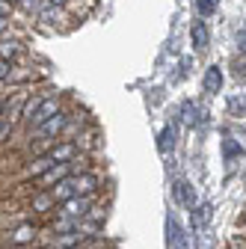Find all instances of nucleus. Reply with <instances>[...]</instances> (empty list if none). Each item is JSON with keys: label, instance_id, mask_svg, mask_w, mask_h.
Listing matches in <instances>:
<instances>
[{"label": "nucleus", "instance_id": "10", "mask_svg": "<svg viewBox=\"0 0 246 249\" xmlns=\"http://www.w3.org/2000/svg\"><path fill=\"white\" fill-rule=\"evenodd\" d=\"M30 211L33 213H51V211H56V202H53V196L48 193V190H36L33 196H30Z\"/></svg>", "mask_w": 246, "mask_h": 249}, {"label": "nucleus", "instance_id": "18", "mask_svg": "<svg viewBox=\"0 0 246 249\" xmlns=\"http://www.w3.org/2000/svg\"><path fill=\"white\" fill-rule=\"evenodd\" d=\"M193 9H196L199 18H208V15H213V9H217V0H193Z\"/></svg>", "mask_w": 246, "mask_h": 249}, {"label": "nucleus", "instance_id": "13", "mask_svg": "<svg viewBox=\"0 0 246 249\" xmlns=\"http://www.w3.org/2000/svg\"><path fill=\"white\" fill-rule=\"evenodd\" d=\"M220 151H223V160H226V163H234V160L243 158V145H240L237 140H231V137H223Z\"/></svg>", "mask_w": 246, "mask_h": 249}, {"label": "nucleus", "instance_id": "23", "mask_svg": "<svg viewBox=\"0 0 246 249\" xmlns=\"http://www.w3.org/2000/svg\"><path fill=\"white\" fill-rule=\"evenodd\" d=\"M234 66H237V71H234V74H237V77H246V62H243L240 56L234 59Z\"/></svg>", "mask_w": 246, "mask_h": 249}, {"label": "nucleus", "instance_id": "7", "mask_svg": "<svg viewBox=\"0 0 246 249\" xmlns=\"http://www.w3.org/2000/svg\"><path fill=\"white\" fill-rule=\"evenodd\" d=\"M77 151H80V145L74 140H63V142H53L48 154L53 158V163H71V160H77Z\"/></svg>", "mask_w": 246, "mask_h": 249}, {"label": "nucleus", "instance_id": "16", "mask_svg": "<svg viewBox=\"0 0 246 249\" xmlns=\"http://www.w3.org/2000/svg\"><path fill=\"white\" fill-rule=\"evenodd\" d=\"M39 21H48V24H53V27H56V24L63 27V21H69V15H66V9H59V6H51V3H48V6L42 9Z\"/></svg>", "mask_w": 246, "mask_h": 249}, {"label": "nucleus", "instance_id": "28", "mask_svg": "<svg viewBox=\"0 0 246 249\" xmlns=\"http://www.w3.org/2000/svg\"><path fill=\"white\" fill-rule=\"evenodd\" d=\"M6 3H12V6H15V3H18V0H6Z\"/></svg>", "mask_w": 246, "mask_h": 249}, {"label": "nucleus", "instance_id": "3", "mask_svg": "<svg viewBox=\"0 0 246 249\" xmlns=\"http://www.w3.org/2000/svg\"><path fill=\"white\" fill-rule=\"evenodd\" d=\"M69 128V113L63 110V113H56L53 119H48L42 128H36V131H30V137H45V140H56L59 134H63Z\"/></svg>", "mask_w": 246, "mask_h": 249}, {"label": "nucleus", "instance_id": "24", "mask_svg": "<svg viewBox=\"0 0 246 249\" xmlns=\"http://www.w3.org/2000/svg\"><path fill=\"white\" fill-rule=\"evenodd\" d=\"M51 6H59V9H69L71 6V0H48Z\"/></svg>", "mask_w": 246, "mask_h": 249}, {"label": "nucleus", "instance_id": "26", "mask_svg": "<svg viewBox=\"0 0 246 249\" xmlns=\"http://www.w3.org/2000/svg\"><path fill=\"white\" fill-rule=\"evenodd\" d=\"M240 39H243V48H246V21H243V36Z\"/></svg>", "mask_w": 246, "mask_h": 249}, {"label": "nucleus", "instance_id": "25", "mask_svg": "<svg viewBox=\"0 0 246 249\" xmlns=\"http://www.w3.org/2000/svg\"><path fill=\"white\" fill-rule=\"evenodd\" d=\"M9 24H12V21H9L6 15H0V36H3V33H6V30H9Z\"/></svg>", "mask_w": 246, "mask_h": 249}, {"label": "nucleus", "instance_id": "15", "mask_svg": "<svg viewBox=\"0 0 246 249\" xmlns=\"http://www.w3.org/2000/svg\"><path fill=\"white\" fill-rule=\"evenodd\" d=\"M178 116H181V122L187 124V128H196L199 119H202V110H199L193 101H184V104L178 107Z\"/></svg>", "mask_w": 246, "mask_h": 249}, {"label": "nucleus", "instance_id": "17", "mask_svg": "<svg viewBox=\"0 0 246 249\" xmlns=\"http://www.w3.org/2000/svg\"><path fill=\"white\" fill-rule=\"evenodd\" d=\"M24 48H21V42H0V59H9L12 62V56H18Z\"/></svg>", "mask_w": 246, "mask_h": 249}, {"label": "nucleus", "instance_id": "6", "mask_svg": "<svg viewBox=\"0 0 246 249\" xmlns=\"http://www.w3.org/2000/svg\"><path fill=\"white\" fill-rule=\"evenodd\" d=\"M101 190V175L98 172H80V175H74V193L77 196H95Z\"/></svg>", "mask_w": 246, "mask_h": 249}, {"label": "nucleus", "instance_id": "5", "mask_svg": "<svg viewBox=\"0 0 246 249\" xmlns=\"http://www.w3.org/2000/svg\"><path fill=\"white\" fill-rule=\"evenodd\" d=\"M56 163H53V158H51V154H39V158H33V160H30L24 169H21V178L24 181H39L48 169H53Z\"/></svg>", "mask_w": 246, "mask_h": 249}, {"label": "nucleus", "instance_id": "4", "mask_svg": "<svg viewBox=\"0 0 246 249\" xmlns=\"http://www.w3.org/2000/svg\"><path fill=\"white\" fill-rule=\"evenodd\" d=\"M36 237H39V226H33V223H21L6 234L9 246H33Z\"/></svg>", "mask_w": 246, "mask_h": 249}, {"label": "nucleus", "instance_id": "2", "mask_svg": "<svg viewBox=\"0 0 246 249\" xmlns=\"http://www.w3.org/2000/svg\"><path fill=\"white\" fill-rule=\"evenodd\" d=\"M56 113H63V107H59V95H48V98L42 101V107H39L33 116H30L24 124H27L30 131H36V128H42V124H45L48 119H53Z\"/></svg>", "mask_w": 246, "mask_h": 249}, {"label": "nucleus", "instance_id": "8", "mask_svg": "<svg viewBox=\"0 0 246 249\" xmlns=\"http://www.w3.org/2000/svg\"><path fill=\"white\" fill-rule=\"evenodd\" d=\"M172 199H175V205L193 211V208H196V190H193V184L184 181V178H178V181L172 184Z\"/></svg>", "mask_w": 246, "mask_h": 249}, {"label": "nucleus", "instance_id": "22", "mask_svg": "<svg viewBox=\"0 0 246 249\" xmlns=\"http://www.w3.org/2000/svg\"><path fill=\"white\" fill-rule=\"evenodd\" d=\"M228 249H246V237H231Z\"/></svg>", "mask_w": 246, "mask_h": 249}, {"label": "nucleus", "instance_id": "12", "mask_svg": "<svg viewBox=\"0 0 246 249\" xmlns=\"http://www.w3.org/2000/svg\"><path fill=\"white\" fill-rule=\"evenodd\" d=\"M51 196H53V202H56V208L59 205H63V202H69V199H74L77 193H74V175L71 178H66V181H59L56 187H51V190H48Z\"/></svg>", "mask_w": 246, "mask_h": 249}, {"label": "nucleus", "instance_id": "21", "mask_svg": "<svg viewBox=\"0 0 246 249\" xmlns=\"http://www.w3.org/2000/svg\"><path fill=\"white\" fill-rule=\"evenodd\" d=\"M246 107V101L243 98H231V104H228V110H231V116H240V110Z\"/></svg>", "mask_w": 246, "mask_h": 249}, {"label": "nucleus", "instance_id": "1", "mask_svg": "<svg viewBox=\"0 0 246 249\" xmlns=\"http://www.w3.org/2000/svg\"><path fill=\"white\" fill-rule=\"evenodd\" d=\"M95 208V196H74L56 208V216H69V220H86V213Z\"/></svg>", "mask_w": 246, "mask_h": 249}, {"label": "nucleus", "instance_id": "27", "mask_svg": "<svg viewBox=\"0 0 246 249\" xmlns=\"http://www.w3.org/2000/svg\"><path fill=\"white\" fill-rule=\"evenodd\" d=\"M0 119H3V98H0Z\"/></svg>", "mask_w": 246, "mask_h": 249}, {"label": "nucleus", "instance_id": "19", "mask_svg": "<svg viewBox=\"0 0 246 249\" xmlns=\"http://www.w3.org/2000/svg\"><path fill=\"white\" fill-rule=\"evenodd\" d=\"M12 131H15V124L9 119H0V142H6L12 137Z\"/></svg>", "mask_w": 246, "mask_h": 249}, {"label": "nucleus", "instance_id": "20", "mask_svg": "<svg viewBox=\"0 0 246 249\" xmlns=\"http://www.w3.org/2000/svg\"><path fill=\"white\" fill-rule=\"evenodd\" d=\"M12 66H15V62H9V59H0V83H3V80H9V71H12Z\"/></svg>", "mask_w": 246, "mask_h": 249}, {"label": "nucleus", "instance_id": "29", "mask_svg": "<svg viewBox=\"0 0 246 249\" xmlns=\"http://www.w3.org/2000/svg\"><path fill=\"white\" fill-rule=\"evenodd\" d=\"M74 249H80V246H74Z\"/></svg>", "mask_w": 246, "mask_h": 249}, {"label": "nucleus", "instance_id": "9", "mask_svg": "<svg viewBox=\"0 0 246 249\" xmlns=\"http://www.w3.org/2000/svg\"><path fill=\"white\" fill-rule=\"evenodd\" d=\"M223 83H226V74L220 66H208L205 74H202V89L208 92V95H220L223 92Z\"/></svg>", "mask_w": 246, "mask_h": 249}, {"label": "nucleus", "instance_id": "14", "mask_svg": "<svg viewBox=\"0 0 246 249\" xmlns=\"http://www.w3.org/2000/svg\"><path fill=\"white\" fill-rule=\"evenodd\" d=\"M190 39H193V48H196V51H205V48L211 45V33H208L205 21H193V27H190Z\"/></svg>", "mask_w": 246, "mask_h": 249}, {"label": "nucleus", "instance_id": "11", "mask_svg": "<svg viewBox=\"0 0 246 249\" xmlns=\"http://www.w3.org/2000/svg\"><path fill=\"white\" fill-rule=\"evenodd\" d=\"M175 140H178V124L175 122H166L163 128H160V134H158V148L163 154H169L175 148Z\"/></svg>", "mask_w": 246, "mask_h": 249}]
</instances>
